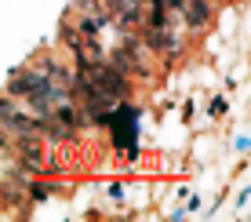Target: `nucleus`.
Returning <instances> with one entry per match:
<instances>
[{
  "label": "nucleus",
  "instance_id": "1",
  "mask_svg": "<svg viewBox=\"0 0 251 222\" xmlns=\"http://www.w3.org/2000/svg\"><path fill=\"white\" fill-rule=\"evenodd\" d=\"M0 124H7L15 135H37V117L15 99H0Z\"/></svg>",
  "mask_w": 251,
  "mask_h": 222
},
{
  "label": "nucleus",
  "instance_id": "2",
  "mask_svg": "<svg viewBox=\"0 0 251 222\" xmlns=\"http://www.w3.org/2000/svg\"><path fill=\"white\" fill-rule=\"evenodd\" d=\"M146 44L160 55H175L178 51V37L171 29V22H160V25H146Z\"/></svg>",
  "mask_w": 251,
  "mask_h": 222
},
{
  "label": "nucleus",
  "instance_id": "3",
  "mask_svg": "<svg viewBox=\"0 0 251 222\" xmlns=\"http://www.w3.org/2000/svg\"><path fill=\"white\" fill-rule=\"evenodd\" d=\"M178 11H182V19H186L189 29H201V25L211 19V4H207V0H182Z\"/></svg>",
  "mask_w": 251,
  "mask_h": 222
},
{
  "label": "nucleus",
  "instance_id": "4",
  "mask_svg": "<svg viewBox=\"0 0 251 222\" xmlns=\"http://www.w3.org/2000/svg\"><path fill=\"white\" fill-rule=\"evenodd\" d=\"M19 157H22V164H29V168H40V164H44V149H40L37 135H22Z\"/></svg>",
  "mask_w": 251,
  "mask_h": 222
},
{
  "label": "nucleus",
  "instance_id": "5",
  "mask_svg": "<svg viewBox=\"0 0 251 222\" xmlns=\"http://www.w3.org/2000/svg\"><path fill=\"white\" fill-rule=\"evenodd\" d=\"M0 146H4V135H0Z\"/></svg>",
  "mask_w": 251,
  "mask_h": 222
}]
</instances>
